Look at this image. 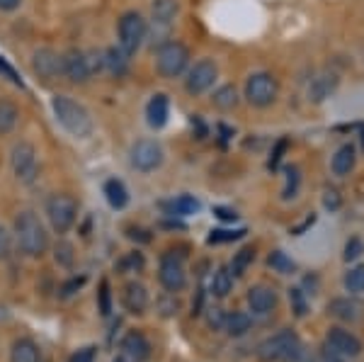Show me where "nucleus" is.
<instances>
[{
    "label": "nucleus",
    "instance_id": "1",
    "mask_svg": "<svg viewBox=\"0 0 364 362\" xmlns=\"http://www.w3.org/2000/svg\"><path fill=\"white\" fill-rule=\"evenodd\" d=\"M15 238H17V246L22 248V253H27L29 258H39L49 248V233H46L44 224L34 212L17 214Z\"/></svg>",
    "mask_w": 364,
    "mask_h": 362
},
{
    "label": "nucleus",
    "instance_id": "2",
    "mask_svg": "<svg viewBox=\"0 0 364 362\" xmlns=\"http://www.w3.org/2000/svg\"><path fill=\"white\" fill-rule=\"evenodd\" d=\"M51 107H54L58 124H61L70 137H75V139L90 137L92 119H90V112H87L80 102H75L73 97H68V95H54Z\"/></svg>",
    "mask_w": 364,
    "mask_h": 362
},
{
    "label": "nucleus",
    "instance_id": "3",
    "mask_svg": "<svg viewBox=\"0 0 364 362\" xmlns=\"http://www.w3.org/2000/svg\"><path fill=\"white\" fill-rule=\"evenodd\" d=\"M257 358L262 362H299L304 355L301 341L294 331H279V334L265 338V341L257 346Z\"/></svg>",
    "mask_w": 364,
    "mask_h": 362
},
{
    "label": "nucleus",
    "instance_id": "4",
    "mask_svg": "<svg viewBox=\"0 0 364 362\" xmlns=\"http://www.w3.org/2000/svg\"><path fill=\"white\" fill-rule=\"evenodd\" d=\"M46 217L56 233H66L78 217V202L70 195H51L46 202Z\"/></svg>",
    "mask_w": 364,
    "mask_h": 362
},
{
    "label": "nucleus",
    "instance_id": "5",
    "mask_svg": "<svg viewBox=\"0 0 364 362\" xmlns=\"http://www.w3.org/2000/svg\"><path fill=\"white\" fill-rule=\"evenodd\" d=\"M156 63H158V73L163 78H178L187 68V63H190V51L180 42H166L158 49Z\"/></svg>",
    "mask_w": 364,
    "mask_h": 362
},
{
    "label": "nucleus",
    "instance_id": "6",
    "mask_svg": "<svg viewBox=\"0 0 364 362\" xmlns=\"http://www.w3.org/2000/svg\"><path fill=\"white\" fill-rule=\"evenodd\" d=\"M117 37H119V49L132 56L139 49L146 37V20L139 13H124L117 25Z\"/></svg>",
    "mask_w": 364,
    "mask_h": 362
},
{
    "label": "nucleus",
    "instance_id": "7",
    "mask_svg": "<svg viewBox=\"0 0 364 362\" xmlns=\"http://www.w3.org/2000/svg\"><path fill=\"white\" fill-rule=\"evenodd\" d=\"M10 166H13V173L20 183H32L37 178V149H34L29 142H20L13 146V154H10Z\"/></svg>",
    "mask_w": 364,
    "mask_h": 362
},
{
    "label": "nucleus",
    "instance_id": "8",
    "mask_svg": "<svg viewBox=\"0 0 364 362\" xmlns=\"http://www.w3.org/2000/svg\"><path fill=\"white\" fill-rule=\"evenodd\" d=\"M277 80L269 73H252L245 83V97H248L250 105L255 107H267L277 100Z\"/></svg>",
    "mask_w": 364,
    "mask_h": 362
},
{
    "label": "nucleus",
    "instance_id": "9",
    "mask_svg": "<svg viewBox=\"0 0 364 362\" xmlns=\"http://www.w3.org/2000/svg\"><path fill=\"white\" fill-rule=\"evenodd\" d=\"M163 163V149L154 139H141L132 146V166L141 173L156 171Z\"/></svg>",
    "mask_w": 364,
    "mask_h": 362
},
{
    "label": "nucleus",
    "instance_id": "10",
    "mask_svg": "<svg viewBox=\"0 0 364 362\" xmlns=\"http://www.w3.org/2000/svg\"><path fill=\"white\" fill-rule=\"evenodd\" d=\"M216 75H219V68H216V63L211 61V58H202V61H197L195 66L190 68V73H187V80H185V87L190 95H202V92H207L211 85H214Z\"/></svg>",
    "mask_w": 364,
    "mask_h": 362
},
{
    "label": "nucleus",
    "instance_id": "11",
    "mask_svg": "<svg viewBox=\"0 0 364 362\" xmlns=\"http://www.w3.org/2000/svg\"><path fill=\"white\" fill-rule=\"evenodd\" d=\"M158 277H161L163 287H166L168 292H180V289H185V284H187L185 265H182V260L175 253H166L161 258Z\"/></svg>",
    "mask_w": 364,
    "mask_h": 362
},
{
    "label": "nucleus",
    "instance_id": "12",
    "mask_svg": "<svg viewBox=\"0 0 364 362\" xmlns=\"http://www.w3.org/2000/svg\"><path fill=\"white\" fill-rule=\"evenodd\" d=\"M61 73L66 75L70 83H87V78L92 75L90 61H87L85 51L70 49L61 56Z\"/></svg>",
    "mask_w": 364,
    "mask_h": 362
},
{
    "label": "nucleus",
    "instance_id": "13",
    "mask_svg": "<svg viewBox=\"0 0 364 362\" xmlns=\"http://www.w3.org/2000/svg\"><path fill=\"white\" fill-rule=\"evenodd\" d=\"M326 346L333 348L336 353H340L343 358H360L362 355V341L355 334H350L348 329H340L333 326L326 336Z\"/></svg>",
    "mask_w": 364,
    "mask_h": 362
},
{
    "label": "nucleus",
    "instance_id": "14",
    "mask_svg": "<svg viewBox=\"0 0 364 362\" xmlns=\"http://www.w3.org/2000/svg\"><path fill=\"white\" fill-rule=\"evenodd\" d=\"M248 307L257 316H267L277 307V292L267 287V284H255V287L248 289Z\"/></svg>",
    "mask_w": 364,
    "mask_h": 362
},
{
    "label": "nucleus",
    "instance_id": "15",
    "mask_svg": "<svg viewBox=\"0 0 364 362\" xmlns=\"http://www.w3.org/2000/svg\"><path fill=\"white\" fill-rule=\"evenodd\" d=\"M168 117H170V100L168 95L163 92H156L154 97L146 105V119L154 129H163L168 124Z\"/></svg>",
    "mask_w": 364,
    "mask_h": 362
},
{
    "label": "nucleus",
    "instance_id": "16",
    "mask_svg": "<svg viewBox=\"0 0 364 362\" xmlns=\"http://www.w3.org/2000/svg\"><path fill=\"white\" fill-rule=\"evenodd\" d=\"M122 350H124V355L129 360L134 362H144L151 358V343L146 341L144 334H139V331H132V334L124 336V341H122Z\"/></svg>",
    "mask_w": 364,
    "mask_h": 362
},
{
    "label": "nucleus",
    "instance_id": "17",
    "mask_svg": "<svg viewBox=\"0 0 364 362\" xmlns=\"http://www.w3.org/2000/svg\"><path fill=\"white\" fill-rule=\"evenodd\" d=\"M122 304L132 314H144L146 307H149V292L141 282H129L124 284V292H122Z\"/></svg>",
    "mask_w": 364,
    "mask_h": 362
},
{
    "label": "nucleus",
    "instance_id": "18",
    "mask_svg": "<svg viewBox=\"0 0 364 362\" xmlns=\"http://www.w3.org/2000/svg\"><path fill=\"white\" fill-rule=\"evenodd\" d=\"M34 71H37L42 78H54V75L61 71V56L51 49H42L34 54Z\"/></svg>",
    "mask_w": 364,
    "mask_h": 362
},
{
    "label": "nucleus",
    "instance_id": "19",
    "mask_svg": "<svg viewBox=\"0 0 364 362\" xmlns=\"http://www.w3.org/2000/svg\"><path fill=\"white\" fill-rule=\"evenodd\" d=\"M328 312H331V316H336L338 321H348V324H352V321L360 319L362 307L357 304L355 299H350V297H338V299H333L331 304H328Z\"/></svg>",
    "mask_w": 364,
    "mask_h": 362
},
{
    "label": "nucleus",
    "instance_id": "20",
    "mask_svg": "<svg viewBox=\"0 0 364 362\" xmlns=\"http://www.w3.org/2000/svg\"><path fill=\"white\" fill-rule=\"evenodd\" d=\"M355 161H357L355 146H352V144L340 146L338 154L333 156V173L340 175V178H345V175L352 173V168H355Z\"/></svg>",
    "mask_w": 364,
    "mask_h": 362
},
{
    "label": "nucleus",
    "instance_id": "21",
    "mask_svg": "<svg viewBox=\"0 0 364 362\" xmlns=\"http://www.w3.org/2000/svg\"><path fill=\"white\" fill-rule=\"evenodd\" d=\"M10 362H39L37 343L29 341V338H20V341H15L13 350H10Z\"/></svg>",
    "mask_w": 364,
    "mask_h": 362
},
{
    "label": "nucleus",
    "instance_id": "22",
    "mask_svg": "<svg viewBox=\"0 0 364 362\" xmlns=\"http://www.w3.org/2000/svg\"><path fill=\"white\" fill-rule=\"evenodd\" d=\"M129 66V54L119 49V46H112L102 54V68H107L112 75H124Z\"/></svg>",
    "mask_w": 364,
    "mask_h": 362
},
{
    "label": "nucleus",
    "instance_id": "23",
    "mask_svg": "<svg viewBox=\"0 0 364 362\" xmlns=\"http://www.w3.org/2000/svg\"><path fill=\"white\" fill-rule=\"evenodd\" d=\"M102 190H105V197H107V202H109V207H112V209H124L129 204V192H127L122 180H117V178L107 180Z\"/></svg>",
    "mask_w": 364,
    "mask_h": 362
},
{
    "label": "nucleus",
    "instance_id": "24",
    "mask_svg": "<svg viewBox=\"0 0 364 362\" xmlns=\"http://www.w3.org/2000/svg\"><path fill=\"white\" fill-rule=\"evenodd\" d=\"M231 289H233L231 270H228V267H219V270L214 272V277H211V294L224 299V297L231 294Z\"/></svg>",
    "mask_w": 364,
    "mask_h": 362
},
{
    "label": "nucleus",
    "instance_id": "25",
    "mask_svg": "<svg viewBox=\"0 0 364 362\" xmlns=\"http://www.w3.org/2000/svg\"><path fill=\"white\" fill-rule=\"evenodd\" d=\"M250 326H252V319L248 316V314L233 312V314H228V316H226L224 329H226V334H228V336L238 338V336H245V334H248Z\"/></svg>",
    "mask_w": 364,
    "mask_h": 362
},
{
    "label": "nucleus",
    "instance_id": "26",
    "mask_svg": "<svg viewBox=\"0 0 364 362\" xmlns=\"http://www.w3.org/2000/svg\"><path fill=\"white\" fill-rule=\"evenodd\" d=\"M199 207H202V204H199V200H195L192 195H180V197H175V200L168 204L170 214H178V217H190V214H197Z\"/></svg>",
    "mask_w": 364,
    "mask_h": 362
},
{
    "label": "nucleus",
    "instance_id": "27",
    "mask_svg": "<svg viewBox=\"0 0 364 362\" xmlns=\"http://www.w3.org/2000/svg\"><path fill=\"white\" fill-rule=\"evenodd\" d=\"M338 85V78L333 73H326V75H318V78L314 80V85H311V97H314L316 102H321L323 97H328L333 90H336Z\"/></svg>",
    "mask_w": 364,
    "mask_h": 362
},
{
    "label": "nucleus",
    "instance_id": "28",
    "mask_svg": "<svg viewBox=\"0 0 364 362\" xmlns=\"http://www.w3.org/2000/svg\"><path fill=\"white\" fill-rule=\"evenodd\" d=\"M180 5L178 0H156L154 3V20L161 22V25H170L178 15Z\"/></svg>",
    "mask_w": 364,
    "mask_h": 362
},
{
    "label": "nucleus",
    "instance_id": "29",
    "mask_svg": "<svg viewBox=\"0 0 364 362\" xmlns=\"http://www.w3.org/2000/svg\"><path fill=\"white\" fill-rule=\"evenodd\" d=\"M17 117H20V112H17L15 102L0 100V134H10V132H13L15 124H17Z\"/></svg>",
    "mask_w": 364,
    "mask_h": 362
},
{
    "label": "nucleus",
    "instance_id": "30",
    "mask_svg": "<svg viewBox=\"0 0 364 362\" xmlns=\"http://www.w3.org/2000/svg\"><path fill=\"white\" fill-rule=\"evenodd\" d=\"M267 265L272 267L274 272H279V275H291V272L296 270V262L287 253H282V250H272V253H269Z\"/></svg>",
    "mask_w": 364,
    "mask_h": 362
},
{
    "label": "nucleus",
    "instance_id": "31",
    "mask_svg": "<svg viewBox=\"0 0 364 362\" xmlns=\"http://www.w3.org/2000/svg\"><path fill=\"white\" fill-rule=\"evenodd\" d=\"M211 102L216 105L219 110H233L238 105V92L233 85H224L219 87V90L214 92V97H211Z\"/></svg>",
    "mask_w": 364,
    "mask_h": 362
},
{
    "label": "nucleus",
    "instance_id": "32",
    "mask_svg": "<svg viewBox=\"0 0 364 362\" xmlns=\"http://www.w3.org/2000/svg\"><path fill=\"white\" fill-rule=\"evenodd\" d=\"M252 258H255V250H252V248H240L236 253V258H233V262H231V275L233 277L245 275V270H248Z\"/></svg>",
    "mask_w": 364,
    "mask_h": 362
},
{
    "label": "nucleus",
    "instance_id": "33",
    "mask_svg": "<svg viewBox=\"0 0 364 362\" xmlns=\"http://www.w3.org/2000/svg\"><path fill=\"white\" fill-rule=\"evenodd\" d=\"M289 304H291V312H294L296 319H304L309 314V302H306V292L299 289V287H291L289 289Z\"/></svg>",
    "mask_w": 364,
    "mask_h": 362
},
{
    "label": "nucleus",
    "instance_id": "34",
    "mask_svg": "<svg viewBox=\"0 0 364 362\" xmlns=\"http://www.w3.org/2000/svg\"><path fill=\"white\" fill-rule=\"evenodd\" d=\"M245 229H214L209 233V238L207 241L214 246V243H231V241H238V238H243L245 236Z\"/></svg>",
    "mask_w": 364,
    "mask_h": 362
},
{
    "label": "nucleus",
    "instance_id": "35",
    "mask_svg": "<svg viewBox=\"0 0 364 362\" xmlns=\"http://www.w3.org/2000/svg\"><path fill=\"white\" fill-rule=\"evenodd\" d=\"M345 289H348V292H355V294H360V292H364V265L350 267L348 275H345Z\"/></svg>",
    "mask_w": 364,
    "mask_h": 362
},
{
    "label": "nucleus",
    "instance_id": "36",
    "mask_svg": "<svg viewBox=\"0 0 364 362\" xmlns=\"http://www.w3.org/2000/svg\"><path fill=\"white\" fill-rule=\"evenodd\" d=\"M299 183H301L299 168H287V188H284V192H282V197H284V200H291V197H296Z\"/></svg>",
    "mask_w": 364,
    "mask_h": 362
},
{
    "label": "nucleus",
    "instance_id": "37",
    "mask_svg": "<svg viewBox=\"0 0 364 362\" xmlns=\"http://www.w3.org/2000/svg\"><path fill=\"white\" fill-rule=\"evenodd\" d=\"M364 253V241H362V238H350V241L348 243H345V253H343V258L345 260H357V258H360V255Z\"/></svg>",
    "mask_w": 364,
    "mask_h": 362
},
{
    "label": "nucleus",
    "instance_id": "38",
    "mask_svg": "<svg viewBox=\"0 0 364 362\" xmlns=\"http://www.w3.org/2000/svg\"><path fill=\"white\" fill-rule=\"evenodd\" d=\"M100 312H102V316H109V314H112V294H109L107 280L100 284Z\"/></svg>",
    "mask_w": 364,
    "mask_h": 362
},
{
    "label": "nucleus",
    "instance_id": "39",
    "mask_svg": "<svg viewBox=\"0 0 364 362\" xmlns=\"http://www.w3.org/2000/svg\"><path fill=\"white\" fill-rule=\"evenodd\" d=\"M207 324H209V329H224V324H226V314H224V309H219V307H214V309H209V314H207Z\"/></svg>",
    "mask_w": 364,
    "mask_h": 362
},
{
    "label": "nucleus",
    "instance_id": "40",
    "mask_svg": "<svg viewBox=\"0 0 364 362\" xmlns=\"http://www.w3.org/2000/svg\"><path fill=\"white\" fill-rule=\"evenodd\" d=\"M287 146H289V142L287 139H279L277 144H274V149H272V156H269V171H274V168L279 166V161H282V156H284V151H287Z\"/></svg>",
    "mask_w": 364,
    "mask_h": 362
},
{
    "label": "nucleus",
    "instance_id": "41",
    "mask_svg": "<svg viewBox=\"0 0 364 362\" xmlns=\"http://www.w3.org/2000/svg\"><path fill=\"white\" fill-rule=\"evenodd\" d=\"M119 267H122V270L136 272V270H141V267H144V255H141V253H129L127 258L119 262Z\"/></svg>",
    "mask_w": 364,
    "mask_h": 362
},
{
    "label": "nucleus",
    "instance_id": "42",
    "mask_svg": "<svg viewBox=\"0 0 364 362\" xmlns=\"http://www.w3.org/2000/svg\"><path fill=\"white\" fill-rule=\"evenodd\" d=\"M56 260L61 265H70L73 262V248H70V243H56Z\"/></svg>",
    "mask_w": 364,
    "mask_h": 362
},
{
    "label": "nucleus",
    "instance_id": "43",
    "mask_svg": "<svg viewBox=\"0 0 364 362\" xmlns=\"http://www.w3.org/2000/svg\"><path fill=\"white\" fill-rule=\"evenodd\" d=\"M323 204H326V209H331V212L340 209V204H343V200H340V192L338 190H326V195H323Z\"/></svg>",
    "mask_w": 364,
    "mask_h": 362
},
{
    "label": "nucleus",
    "instance_id": "44",
    "mask_svg": "<svg viewBox=\"0 0 364 362\" xmlns=\"http://www.w3.org/2000/svg\"><path fill=\"white\" fill-rule=\"evenodd\" d=\"M0 73H5V75H8L10 80H13L15 85H20V87H22V78H20V75L15 73V68L10 66V63L5 61V58H0Z\"/></svg>",
    "mask_w": 364,
    "mask_h": 362
},
{
    "label": "nucleus",
    "instance_id": "45",
    "mask_svg": "<svg viewBox=\"0 0 364 362\" xmlns=\"http://www.w3.org/2000/svg\"><path fill=\"white\" fill-rule=\"evenodd\" d=\"M70 362H95V348H83L70 358Z\"/></svg>",
    "mask_w": 364,
    "mask_h": 362
},
{
    "label": "nucleus",
    "instance_id": "46",
    "mask_svg": "<svg viewBox=\"0 0 364 362\" xmlns=\"http://www.w3.org/2000/svg\"><path fill=\"white\" fill-rule=\"evenodd\" d=\"M85 284V277H73V280H68L66 284H63V297H70L73 292H78L80 287Z\"/></svg>",
    "mask_w": 364,
    "mask_h": 362
},
{
    "label": "nucleus",
    "instance_id": "47",
    "mask_svg": "<svg viewBox=\"0 0 364 362\" xmlns=\"http://www.w3.org/2000/svg\"><path fill=\"white\" fill-rule=\"evenodd\" d=\"M348 358H343L340 353H336L333 348H323V353H321V362H345Z\"/></svg>",
    "mask_w": 364,
    "mask_h": 362
},
{
    "label": "nucleus",
    "instance_id": "48",
    "mask_svg": "<svg viewBox=\"0 0 364 362\" xmlns=\"http://www.w3.org/2000/svg\"><path fill=\"white\" fill-rule=\"evenodd\" d=\"M10 255V233L0 229V258H8Z\"/></svg>",
    "mask_w": 364,
    "mask_h": 362
},
{
    "label": "nucleus",
    "instance_id": "49",
    "mask_svg": "<svg viewBox=\"0 0 364 362\" xmlns=\"http://www.w3.org/2000/svg\"><path fill=\"white\" fill-rule=\"evenodd\" d=\"M214 214L219 217L221 221H236L238 219V214L233 212V209H226V207H216L214 209Z\"/></svg>",
    "mask_w": 364,
    "mask_h": 362
},
{
    "label": "nucleus",
    "instance_id": "50",
    "mask_svg": "<svg viewBox=\"0 0 364 362\" xmlns=\"http://www.w3.org/2000/svg\"><path fill=\"white\" fill-rule=\"evenodd\" d=\"M20 5H22V0H0V10H3V13H13Z\"/></svg>",
    "mask_w": 364,
    "mask_h": 362
},
{
    "label": "nucleus",
    "instance_id": "51",
    "mask_svg": "<svg viewBox=\"0 0 364 362\" xmlns=\"http://www.w3.org/2000/svg\"><path fill=\"white\" fill-rule=\"evenodd\" d=\"M314 221H316V217H314V214H311V217H309L306 221H304L301 226H296V229H291V233H294V236H301V233L306 231L309 226H314Z\"/></svg>",
    "mask_w": 364,
    "mask_h": 362
},
{
    "label": "nucleus",
    "instance_id": "52",
    "mask_svg": "<svg viewBox=\"0 0 364 362\" xmlns=\"http://www.w3.org/2000/svg\"><path fill=\"white\" fill-rule=\"evenodd\" d=\"M114 362H134V360H129V358H117Z\"/></svg>",
    "mask_w": 364,
    "mask_h": 362
}]
</instances>
